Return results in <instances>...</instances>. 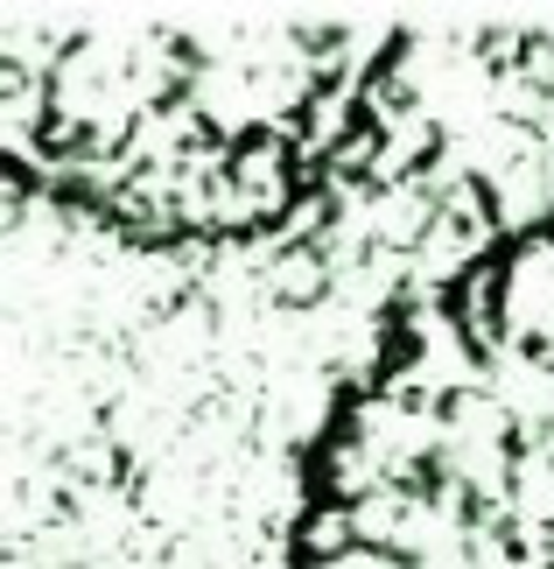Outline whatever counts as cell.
<instances>
[{
  "instance_id": "cell-1",
  "label": "cell",
  "mask_w": 554,
  "mask_h": 569,
  "mask_svg": "<svg viewBox=\"0 0 554 569\" xmlns=\"http://www.w3.org/2000/svg\"><path fill=\"white\" fill-rule=\"evenodd\" d=\"M386 486H393L386 457L372 450V443H359L351 429H338V436L316 450V499H330V507H359V499L386 492Z\"/></svg>"
},
{
  "instance_id": "cell-2",
  "label": "cell",
  "mask_w": 554,
  "mask_h": 569,
  "mask_svg": "<svg viewBox=\"0 0 554 569\" xmlns=\"http://www.w3.org/2000/svg\"><path fill=\"white\" fill-rule=\"evenodd\" d=\"M330 281H338V268H330L323 247H281L268 260V296L288 302V310H316L330 296Z\"/></svg>"
},
{
  "instance_id": "cell-3",
  "label": "cell",
  "mask_w": 554,
  "mask_h": 569,
  "mask_svg": "<svg viewBox=\"0 0 554 569\" xmlns=\"http://www.w3.org/2000/svg\"><path fill=\"white\" fill-rule=\"evenodd\" d=\"M351 549H359L351 507H330V499L302 507V520H295V556H302V569H309V562H338V556H351Z\"/></svg>"
},
{
  "instance_id": "cell-4",
  "label": "cell",
  "mask_w": 554,
  "mask_h": 569,
  "mask_svg": "<svg viewBox=\"0 0 554 569\" xmlns=\"http://www.w3.org/2000/svg\"><path fill=\"white\" fill-rule=\"evenodd\" d=\"M414 499H421V492H401V486H386V492L359 499V507H351L359 549H386V556H401V535H407V513H414Z\"/></svg>"
}]
</instances>
